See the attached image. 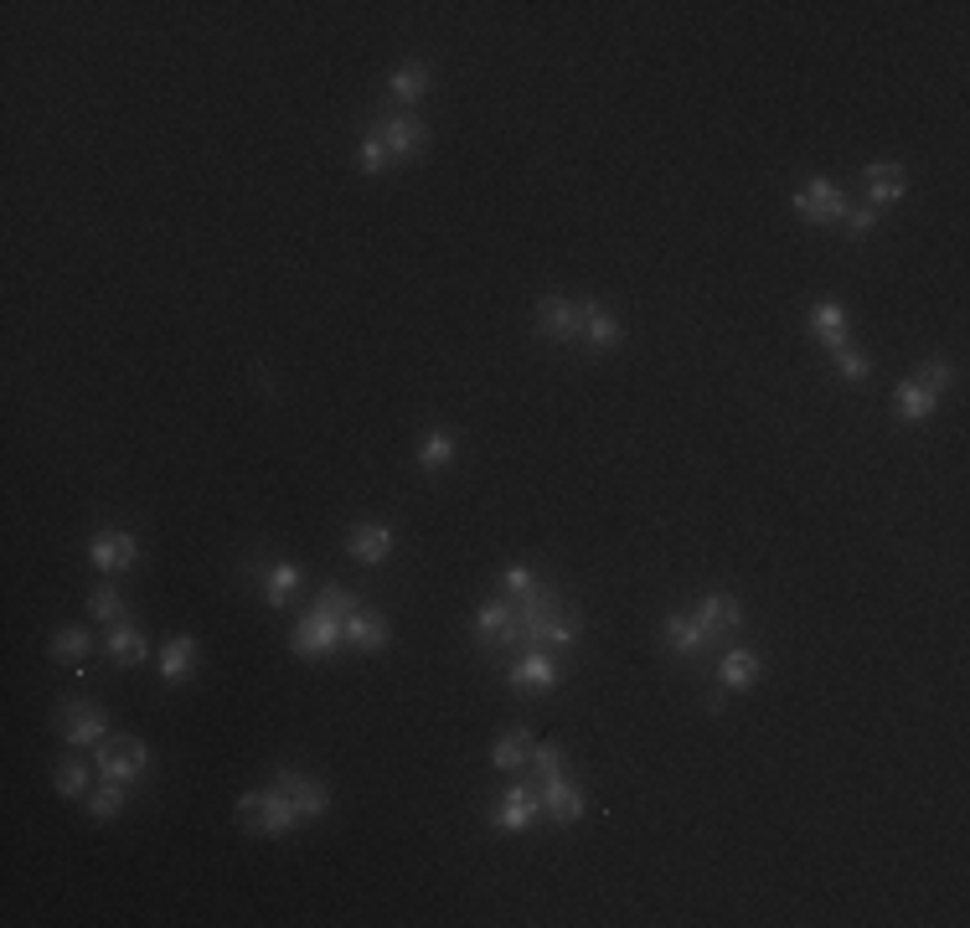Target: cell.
I'll return each mask as SVG.
<instances>
[{"label": "cell", "mask_w": 970, "mask_h": 928, "mask_svg": "<svg viewBox=\"0 0 970 928\" xmlns=\"http://www.w3.org/2000/svg\"><path fill=\"white\" fill-rule=\"evenodd\" d=\"M361 135L382 139V150H388L392 160H419V155L428 150V124L419 114H409V109H382V114H372Z\"/></svg>", "instance_id": "obj_1"}, {"label": "cell", "mask_w": 970, "mask_h": 928, "mask_svg": "<svg viewBox=\"0 0 970 928\" xmlns=\"http://www.w3.org/2000/svg\"><path fill=\"white\" fill-rule=\"evenodd\" d=\"M238 815H243V826L254 830V836H290V830L300 826L294 805H290V800H285L279 790H248V794H238Z\"/></svg>", "instance_id": "obj_2"}, {"label": "cell", "mask_w": 970, "mask_h": 928, "mask_svg": "<svg viewBox=\"0 0 970 928\" xmlns=\"http://www.w3.org/2000/svg\"><path fill=\"white\" fill-rule=\"evenodd\" d=\"M532 336L547 340V346L579 340L583 336V300H568V294H543V300H537V315H532Z\"/></svg>", "instance_id": "obj_3"}, {"label": "cell", "mask_w": 970, "mask_h": 928, "mask_svg": "<svg viewBox=\"0 0 970 928\" xmlns=\"http://www.w3.org/2000/svg\"><path fill=\"white\" fill-rule=\"evenodd\" d=\"M93 763H99V774L109 779V784H135V779H145V769H150V748L140 738H130V733H120V738L99 742Z\"/></svg>", "instance_id": "obj_4"}, {"label": "cell", "mask_w": 970, "mask_h": 928, "mask_svg": "<svg viewBox=\"0 0 970 928\" xmlns=\"http://www.w3.org/2000/svg\"><path fill=\"white\" fill-rule=\"evenodd\" d=\"M57 733L68 748H99L109 738V712L99 702H63L57 707Z\"/></svg>", "instance_id": "obj_5"}, {"label": "cell", "mask_w": 970, "mask_h": 928, "mask_svg": "<svg viewBox=\"0 0 970 928\" xmlns=\"http://www.w3.org/2000/svg\"><path fill=\"white\" fill-rule=\"evenodd\" d=\"M83 552L99 573H130L140 557V541H135V532H124V526H99V532L88 537Z\"/></svg>", "instance_id": "obj_6"}, {"label": "cell", "mask_w": 970, "mask_h": 928, "mask_svg": "<svg viewBox=\"0 0 970 928\" xmlns=\"http://www.w3.org/2000/svg\"><path fill=\"white\" fill-rule=\"evenodd\" d=\"M795 212H801L805 222L832 227V222H847L851 202H847V191H841V186H832L826 176H816V181H805L801 191H795Z\"/></svg>", "instance_id": "obj_7"}, {"label": "cell", "mask_w": 970, "mask_h": 928, "mask_svg": "<svg viewBox=\"0 0 970 928\" xmlns=\"http://www.w3.org/2000/svg\"><path fill=\"white\" fill-rule=\"evenodd\" d=\"M274 790L285 794L294 805V815L300 820H315V815H325L331 810V790H325L321 779H310V774H300V769H274Z\"/></svg>", "instance_id": "obj_8"}, {"label": "cell", "mask_w": 970, "mask_h": 928, "mask_svg": "<svg viewBox=\"0 0 970 928\" xmlns=\"http://www.w3.org/2000/svg\"><path fill=\"white\" fill-rule=\"evenodd\" d=\"M558 660L547 656V650H516V660L506 666V686L511 692H527V696H537V692H553L558 686Z\"/></svg>", "instance_id": "obj_9"}, {"label": "cell", "mask_w": 970, "mask_h": 928, "mask_svg": "<svg viewBox=\"0 0 970 928\" xmlns=\"http://www.w3.org/2000/svg\"><path fill=\"white\" fill-rule=\"evenodd\" d=\"M702 625V635H707V645H723L733 640V629L744 625V604L733 599V593H702V604H698V614H692Z\"/></svg>", "instance_id": "obj_10"}, {"label": "cell", "mask_w": 970, "mask_h": 928, "mask_svg": "<svg viewBox=\"0 0 970 928\" xmlns=\"http://www.w3.org/2000/svg\"><path fill=\"white\" fill-rule=\"evenodd\" d=\"M336 645H346V635H341V619H331V614H315V608H310L305 619L290 629V650H294V656H305V660L331 656Z\"/></svg>", "instance_id": "obj_11"}, {"label": "cell", "mask_w": 970, "mask_h": 928, "mask_svg": "<svg viewBox=\"0 0 970 928\" xmlns=\"http://www.w3.org/2000/svg\"><path fill=\"white\" fill-rule=\"evenodd\" d=\"M537 820H543V794H537V784H511L491 815L495 830H532Z\"/></svg>", "instance_id": "obj_12"}, {"label": "cell", "mask_w": 970, "mask_h": 928, "mask_svg": "<svg viewBox=\"0 0 970 928\" xmlns=\"http://www.w3.org/2000/svg\"><path fill=\"white\" fill-rule=\"evenodd\" d=\"M537 794H543V815L553 820V826H573V820L583 815V790L568 774L537 784Z\"/></svg>", "instance_id": "obj_13"}, {"label": "cell", "mask_w": 970, "mask_h": 928, "mask_svg": "<svg viewBox=\"0 0 970 928\" xmlns=\"http://www.w3.org/2000/svg\"><path fill=\"white\" fill-rule=\"evenodd\" d=\"M341 635H346V645H352V650H367V656H372V650H388V640H392L388 619H382L372 604H361L357 614L341 625Z\"/></svg>", "instance_id": "obj_14"}, {"label": "cell", "mask_w": 970, "mask_h": 928, "mask_svg": "<svg viewBox=\"0 0 970 928\" xmlns=\"http://www.w3.org/2000/svg\"><path fill=\"white\" fill-rule=\"evenodd\" d=\"M583 346H589V351H614V346H620V340H625V325L614 321L610 310H604V304L599 300H589V294H583Z\"/></svg>", "instance_id": "obj_15"}, {"label": "cell", "mask_w": 970, "mask_h": 928, "mask_svg": "<svg viewBox=\"0 0 970 928\" xmlns=\"http://www.w3.org/2000/svg\"><path fill=\"white\" fill-rule=\"evenodd\" d=\"M717 681H723V692H749L759 681V656L744 645H723L717 650Z\"/></svg>", "instance_id": "obj_16"}, {"label": "cell", "mask_w": 970, "mask_h": 928, "mask_svg": "<svg viewBox=\"0 0 970 928\" xmlns=\"http://www.w3.org/2000/svg\"><path fill=\"white\" fill-rule=\"evenodd\" d=\"M346 552L357 557V562H367V568H377V562H388V552H392V532L382 522H357L346 532Z\"/></svg>", "instance_id": "obj_17"}, {"label": "cell", "mask_w": 970, "mask_h": 928, "mask_svg": "<svg viewBox=\"0 0 970 928\" xmlns=\"http://www.w3.org/2000/svg\"><path fill=\"white\" fill-rule=\"evenodd\" d=\"M862 176H868L872 212H878V206H893V202L903 197V191H908V170H903L899 160H872V166L862 170Z\"/></svg>", "instance_id": "obj_18"}, {"label": "cell", "mask_w": 970, "mask_h": 928, "mask_svg": "<svg viewBox=\"0 0 970 928\" xmlns=\"http://www.w3.org/2000/svg\"><path fill=\"white\" fill-rule=\"evenodd\" d=\"M258 583H264V604L285 608L300 589V568L294 562H258Z\"/></svg>", "instance_id": "obj_19"}, {"label": "cell", "mask_w": 970, "mask_h": 928, "mask_svg": "<svg viewBox=\"0 0 970 928\" xmlns=\"http://www.w3.org/2000/svg\"><path fill=\"white\" fill-rule=\"evenodd\" d=\"M811 336L826 346V351H836V346H851L847 340V310L836 300H821L816 310H811Z\"/></svg>", "instance_id": "obj_20"}, {"label": "cell", "mask_w": 970, "mask_h": 928, "mask_svg": "<svg viewBox=\"0 0 970 928\" xmlns=\"http://www.w3.org/2000/svg\"><path fill=\"white\" fill-rule=\"evenodd\" d=\"M661 640L677 650V656H698V650H707V635H702V625L692 619V614H666V625H661Z\"/></svg>", "instance_id": "obj_21"}, {"label": "cell", "mask_w": 970, "mask_h": 928, "mask_svg": "<svg viewBox=\"0 0 970 928\" xmlns=\"http://www.w3.org/2000/svg\"><path fill=\"white\" fill-rule=\"evenodd\" d=\"M191 671H197V640H191V635H176V640L160 650V681H166V686H181Z\"/></svg>", "instance_id": "obj_22"}, {"label": "cell", "mask_w": 970, "mask_h": 928, "mask_svg": "<svg viewBox=\"0 0 970 928\" xmlns=\"http://www.w3.org/2000/svg\"><path fill=\"white\" fill-rule=\"evenodd\" d=\"M145 656H150V645H145V635L135 629V619L109 625V660H120V666H145Z\"/></svg>", "instance_id": "obj_23"}, {"label": "cell", "mask_w": 970, "mask_h": 928, "mask_svg": "<svg viewBox=\"0 0 970 928\" xmlns=\"http://www.w3.org/2000/svg\"><path fill=\"white\" fill-rule=\"evenodd\" d=\"M527 759H532V733L527 727H506L491 748V763L506 769V774H516V769H527Z\"/></svg>", "instance_id": "obj_24"}, {"label": "cell", "mask_w": 970, "mask_h": 928, "mask_svg": "<svg viewBox=\"0 0 970 928\" xmlns=\"http://www.w3.org/2000/svg\"><path fill=\"white\" fill-rule=\"evenodd\" d=\"M935 392L924 388V382H914V377H908V382H899V398H893V413H899L903 423H924L929 418V413H935Z\"/></svg>", "instance_id": "obj_25"}, {"label": "cell", "mask_w": 970, "mask_h": 928, "mask_svg": "<svg viewBox=\"0 0 970 928\" xmlns=\"http://www.w3.org/2000/svg\"><path fill=\"white\" fill-rule=\"evenodd\" d=\"M388 93L403 103V109H413V103L428 93V68H424V63H403V68H392Z\"/></svg>", "instance_id": "obj_26"}, {"label": "cell", "mask_w": 970, "mask_h": 928, "mask_svg": "<svg viewBox=\"0 0 970 928\" xmlns=\"http://www.w3.org/2000/svg\"><path fill=\"white\" fill-rule=\"evenodd\" d=\"M506 614H511V599H491V604H480V608H476V619H470V629H476V645L495 650L501 629H506Z\"/></svg>", "instance_id": "obj_27"}, {"label": "cell", "mask_w": 970, "mask_h": 928, "mask_svg": "<svg viewBox=\"0 0 970 928\" xmlns=\"http://www.w3.org/2000/svg\"><path fill=\"white\" fill-rule=\"evenodd\" d=\"M449 459H455V439H449V428H428L424 444H419V470L439 474V470H449Z\"/></svg>", "instance_id": "obj_28"}, {"label": "cell", "mask_w": 970, "mask_h": 928, "mask_svg": "<svg viewBox=\"0 0 970 928\" xmlns=\"http://www.w3.org/2000/svg\"><path fill=\"white\" fill-rule=\"evenodd\" d=\"M315 614H331V619H341V625H346V619H352V614H357L361 608V599L352 589H341V583H325L321 593H315Z\"/></svg>", "instance_id": "obj_29"}, {"label": "cell", "mask_w": 970, "mask_h": 928, "mask_svg": "<svg viewBox=\"0 0 970 928\" xmlns=\"http://www.w3.org/2000/svg\"><path fill=\"white\" fill-rule=\"evenodd\" d=\"M88 650H93V635L78 625H63L57 635H52V656L63 660V666H78V660H88Z\"/></svg>", "instance_id": "obj_30"}, {"label": "cell", "mask_w": 970, "mask_h": 928, "mask_svg": "<svg viewBox=\"0 0 970 928\" xmlns=\"http://www.w3.org/2000/svg\"><path fill=\"white\" fill-rule=\"evenodd\" d=\"M88 614H93V619H103V625H120V619H130V614H124V593L114 589V583H99V589L88 593Z\"/></svg>", "instance_id": "obj_31"}, {"label": "cell", "mask_w": 970, "mask_h": 928, "mask_svg": "<svg viewBox=\"0 0 970 928\" xmlns=\"http://www.w3.org/2000/svg\"><path fill=\"white\" fill-rule=\"evenodd\" d=\"M130 784H109V779H103V790H93V794H83V805H88V815H93V820H114V815L124 810V800H130Z\"/></svg>", "instance_id": "obj_32"}, {"label": "cell", "mask_w": 970, "mask_h": 928, "mask_svg": "<svg viewBox=\"0 0 970 928\" xmlns=\"http://www.w3.org/2000/svg\"><path fill=\"white\" fill-rule=\"evenodd\" d=\"M532 779H537V784H547V779H558V774H568V769H562V748L558 742H532Z\"/></svg>", "instance_id": "obj_33"}, {"label": "cell", "mask_w": 970, "mask_h": 928, "mask_svg": "<svg viewBox=\"0 0 970 928\" xmlns=\"http://www.w3.org/2000/svg\"><path fill=\"white\" fill-rule=\"evenodd\" d=\"M832 361H836V371H841V382H868L872 377V361L857 351V346H836Z\"/></svg>", "instance_id": "obj_34"}, {"label": "cell", "mask_w": 970, "mask_h": 928, "mask_svg": "<svg viewBox=\"0 0 970 928\" xmlns=\"http://www.w3.org/2000/svg\"><path fill=\"white\" fill-rule=\"evenodd\" d=\"M57 794H68V800H83L88 794V774H83V763H73V759H63L57 763Z\"/></svg>", "instance_id": "obj_35"}, {"label": "cell", "mask_w": 970, "mask_h": 928, "mask_svg": "<svg viewBox=\"0 0 970 928\" xmlns=\"http://www.w3.org/2000/svg\"><path fill=\"white\" fill-rule=\"evenodd\" d=\"M501 589H506L511 599H532V593L543 589V578L532 573V568H522V562H516V568H506V573H501Z\"/></svg>", "instance_id": "obj_36"}, {"label": "cell", "mask_w": 970, "mask_h": 928, "mask_svg": "<svg viewBox=\"0 0 970 928\" xmlns=\"http://www.w3.org/2000/svg\"><path fill=\"white\" fill-rule=\"evenodd\" d=\"M357 166H361V176H382V170L392 166V155L382 150V139H372V135H361V150H357Z\"/></svg>", "instance_id": "obj_37"}, {"label": "cell", "mask_w": 970, "mask_h": 928, "mask_svg": "<svg viewBox=\"0 0 970 928\" xmlns=\"http://www.w3.org/2000/svg\"><path fill=\"white\" fill-rule=\"evenodd\" d=\"M914 382H924V388H929V392L939 398V392H945V388L955 382V367H950V361H924V367L914 371Z\"/></svg>", "instance_id": "obj_38"}, {"label": "cell", "mask_w": 970, "mask_h": 928, "mask_svg": "<svg viewBox=\"0 0 970 928\" xmlns=\"http://www.w3.org/2000/svg\"><path fill=\"white\" fill-rule=\"evenodd\" d=\"M841 227H847L851 237H868L872 227H878V212H872V206H851V212H847V222H841Z\"/></svg>", "instance_id": "obj_39"}]
</instances>
